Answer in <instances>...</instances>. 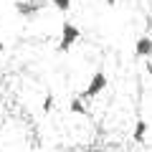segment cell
<instances>
[{
  "label": "cell",
  "instance_id": "obj_3",
  "mask_svg": "<svg viewBox=\"0 0 152 152\" xmlns=\"http://www.w3.org/2000/svg\"><path fill=\"white\" fill-rule=\"evenodd\" d=\"M134 56L137 58H152V36H140L134 41Z\"/></svg>",
  "mask_w": 152,
  "mask_h": 152
},
{
  "label": "cell",
  "instance_id": "obj_8",
  "mask_svg": "<svg viewBox=\"0 0 152 152\" xmlns=\"http://www.w3.org/2000/svg\"><path fill=\"white\" fill-rule=\"evenodd\" d=\"M51 109H53V94H46V99H43V112L48 114Z\"/></svg>",
  "mask_w": 152,
  "mask_h": 152
},
{
  "label": "cell",
  "instance_id": "obj_7",
  "mask_svg": "<svg viewBox=\"0 0 152 152\" xmlns=\"http://www.w3.org/2000/svg\"><path fill=\"white\" fill-rule=\"evenodd\" d=\"M51 5H53L58 13H69L71 10V0H51Z\"/></svg>",
  "mask_w": 152,
  "mask_h": 152
},
{
  "label": "cell",
  "instance_id": "obj_4",
  "mask_svg": "<svg viewBox=\"0 0 152 152\" xmlns=\"http://www.w3.org/2000/svg\"><path fill=\"white\" fill-rule=\"evenodd\" d=\"M38 10H41V3H28V0H18V3H15V13H18V15L33 18Z\"/></svg>",
  "mask_w": 152,
  "mask_h": 152
},
{
  "label": "cell",
  "instance_id": "obj_6",
  "mask_svg": "<svg viewBox=\"0 0 152 152\" xmlns=\"http://www.w3.org/2000/svg\"><path fill=\"white\" fill-rule=\"evenodd\" d=\"M69 112L71 114H79V117H89V109H86V102L81 96H74L69 102Z\"/></svg>",
  "mask_w": 152,
  "mask_h": 152
},
{
  "label": "cell",
  "instance_id": "obj_5",
  "mask_svg": "<svg viewBox=\"0 0 152 152\" xmlns=\"http://www.w3.org/2000/svg\"><path fill=\"white\" fill-rule=\"evenodd\" d=\"M147 132H150L147 119H137V122H134V129H132V140H134L137 145H142V142L147 140Z\"/></svg>",
  "mask_w": 152,
  "mask_h": 152
},
{
  "label": "cell",
  "instance_id": "obj_1",
  "mask_svg": "<svg viewBox=\"0 0 152 152\" xmlns=\"http://www.w3.org/2000/svg\"><path fill=\"white\" fill-rule=\"evenodd\" d=\"M79 38H81V31H79V26H74V23L64 20V23H61V33H58V43H56V51H58V53H69Z\"/></svg>",
  "mask_w": 152,
  "mask_h": 152
},
{
  "label": "cell",
  "instance_id": "obj_2",
  "mask_svg": "<svg viewBox=\"0 0 152 152\" xmlns=\"http://www.w3.org/2000/svg\"><path fill=\"white\" fill-rule=\"evenodd\" d=\"M107 86H109V76L104 74V71H94V76L89 79L86 89H84L81 94H76V96H81L84 102H89V99H96V96H99V94H102Z\"/></svg>",
  "mask_w": 152,
  "mask_h": 152
},
{
  "label": "cell",
  "instance_id": "obj_9",
  "mask_svg": "<svg viewBox=\"0 0 152 152\" xmlns=\"http://www.w3.org/2000/svg\"><path fill=\"white\" fill-rule=\"evenodd\" d=\"M147 74H150V76H152V58H150V61H147Z\"/></svg>",
  "mask_w": 152,
  "mask_h": 152
},
{
  "label": "cell",
  "instance_id": "obj_10",
  "mask_svg": "<svg viewBox=\"0 0 152 152\" xmlns=\"http://www.w3.org/2000/svg\"><path fill=\"white\" fill-rule=\"evenodd\" d=\"M104 3H107L109 8H112V5H117V0H104Z\"/></svg>",
  "mask_w": 152,
  "mask_h": 152
},
{
  "label": "cell",
  "instance_id": "obj_11",
  "mask_svg": "<svg viewBox=\"0 0 152 152\" xmlns=\"http://www.w3.org/2000/svg\"><path fill=\"white\" fill-rule=\"evenodd\" d=\"M3 51H5V43H3V41H0V53H3Z\"/></svg>",
  "mask_w": 152,
  "mask_h": 152
}]
</instances>
